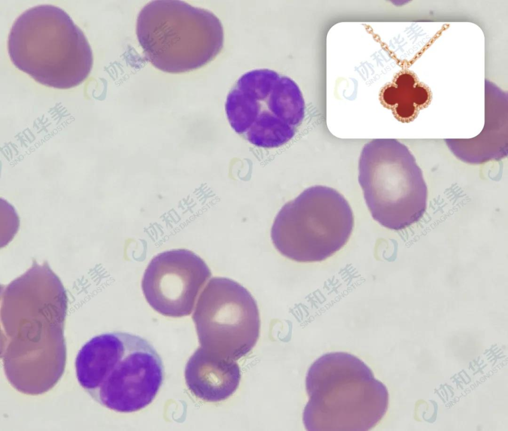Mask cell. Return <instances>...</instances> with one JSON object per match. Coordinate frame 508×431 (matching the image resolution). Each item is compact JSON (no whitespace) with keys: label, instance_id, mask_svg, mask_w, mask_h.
Segmentation results:
<instances>
[{"label":"cell","instance_id":"cell-1","mask_svg":"<svg viewBox=\"0 0 508 431\" xmlns=\"http://www.w3.org/2000/svg\"><path fill=\"white\" fill-rule=\"evenodd\" d=\"M66 291L47 261L32 265L0 290L1 359L6 377L25 384L64 372Z\"/></svg>","mask_w":508,"mask_h":431},{"label":"cell","instance_id":"cell-2","mask_svg":"<svg viewBox=\"0 0 508 431\" xmlns=\"http://www.w3.org/2000/svg\"><path fill=\"white\" fill-rule=\"evenodd\" d=\"M309 400L303 421L308 431H369L385 415L389 395L362 360L346 352L325 354L306 377Z\"/></svg>","mask_w":508,"mask_h":431},{"label":"cell","instance_id":"cell-3","mask_svg":"<svg viewBox=\"0 0 508 431\" xmlns=\"http://www.w3.org/2000/svg\"><path fill=\"white\" fill-rule=\"evenodd\" d=\"M8 52L19 70L36 81L59 89L81 84L93 64L88 40L71 17L51 4L34 6L14 21Z\"/></svg>","mask_w":508,"mask_h":431},{"label":"cell","instance_id":"cell-4","mask_svg":"<svg viewBox=\"0 0 508 431\" xmlns=\"http://www.w3.org/2000/svg\"><path fill=\"white\" fill-rule=\"evenodd\" d=\"M138 41L146 60L165 72L199 68L221 52L223 27L210 11L181 0H153L138 13Z\"/></svg>","mask_w":508,"mask_h":431},{"label":"cell","instance_id":"cell-5","mask_svg":"<svg viewBox=\"0 0 508 431\" xmlns=\"http://www.w3.org/2000/svg\"><path fill=\"white\" fill-rule=\"evenodd\" d=\"M358 170L366 205L381 225L398 231L423 217L427 187L414 156L404 144L393 138L372 139L362 149Z\"/></svg>","mask_w":508,"mask_h":431},{"label":"cell","instance_id":"cell-6","mask_svg":"<svg viewBox=\"0 0 508 431\" xmlns=\"http://www.w3.org/2000/svg\"><path fill=\"white\" fill-rule=\"evenodd\" d=\"M225 108L232 129L263 148L289 142L305 117L304 100L297 83L265 68L242 75L228 94Z\"/></svg>","mask_w":508,"mask_h":431},{"label":"cell","instance_id":"cell-7","mask_svg":"<svg viewBox=\"0 0 508 431\" xmlns=\"http://www.w3.org/2000/svg\"><path fill=\"white\" fill-rule=\"evenodd\" d=\"M353 227V211L343 195L332 188L317 185L281 208L270 237L276 250L288 259L317 262L342 249Z\"/></svg>","mask_w":508,"mask_h":431},{"label":"cell","instance_id":"cell-8","mask_svg":"<svg viewBox=\"0 0 508 431\" xmlns=\"http://www.w3.org/2000/svg\"><path fill=\"white\" fill-rule=\"evenodd\" d=\"M192 318L200 347L225 359L236 361L246 356L259 336L255 299L228 278L210 279L199 295Z\"/></svg>","mask_w":508,"mask_h":431},{"label":"cell","instance_id":"cell-9","mask_svg":"<svg viewBox=\"0 0 508 431\" xmlns=\"http://www.w3.org/2000/svg\"><path fill=\"white\" fill-rule=\"evenodd\" d=\"M164 376L161 358L147 340L128 332H112L109 359L99 386L90 396L116 412H136L153 401Z\"/></svg>","mask_w":508,"mask_h":431},{"label":"cell","instance_id":"cell-10","mask_svg":"<svg viewBox=\"0 0 508 431\" xmlns=\"http://www.w3.org/2000/svg\"><path fill=\"white\" fill-rule=\"evenodd\" d=\"M211 276L206 262L186 249L158 253L146 268L141 288L149 305L163 315H189L198 294Z\"/></svg>","mask_w":508,"mask_h":431},{"label":"cell","instance_id":"cell-11","mask_svg":"<svg viewBox=\"0 0 508 431\" xmlns=\"http://www.w3.org/2000/svg\"><path fill=\"white\" fill-rule=\"evenodd\" d=\"M241 371L234 360L225 359L198 348L188 361L185 378L195 397L207 402L224 400L237 389Z\"/></svg>","mask_w":508,"mask_h":431},{"label":"cell","instance_id":"cell-12","mask_svg":"<svg viewBox=\"0 0 508 431\" xmlns=\"http://www.w3.org/2000/svg\"><path fill=\"white\" fill-rule=\"evenodd\" d=\"M416 79L412 73H400L393 82L385 85L380 93V100L390 109L394 117L402 123H409L417 116L419 108L415 103Z\"/></svg>","mask_w":508,"mask_h":431}]
</instances>
